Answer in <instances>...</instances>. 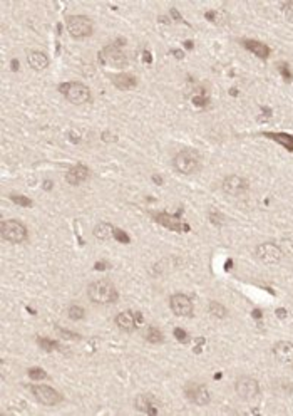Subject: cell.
I'll return each mask as SVG.
<instances>
[{
  "label": "cell",
  "instance_id": "6da1fadb",
  "mask_svg": "<svg viewBox=\"0 0 293 416\" xmlns=\"http://www.w3.org/2000/svg\"><path fill=\"white\" fill-rule=\"evenodd\" d=\"M87 297L91 302L99 304V305H107V304H114L119 299V292L114 287L111 280L107 279H101L91 282L87 287Z\"/></svg>",
  "mask_w": 293,
  "mask_h": 416
},
{
  "label": "cell",
  "instance_id": "7a4b0ae2",
  "mask_svg": "<svg viewBox=\"0 0 293 416\" xmlns=\"http://www.w3.org/2000/svg\"><path fill=\"white\" fill-rule=\"evenodd\" d=\"M59 91L65 99L76 106H82L91 101V89L84 82H62L59 86Z\"/></svg>",
  "mask_w": 293,
  "mask_h": 416
},
{
  "label": "cell",
  "instance_id": "3957f363",
  "mask_svg": "<svg viewBox=\"0 0 293 416\" xmlns=\"http://www.w3.org/2000/svg\"><path fill=\"white\" fill-rule=\"evenodd\" d=\"M65 26L74 39H86L94 32V22L87 15H69L65 19Z\"/></svg>",
  "mask_w": 293,
  "mask_h": 416
},
{
  "label": "cell",
  "instance_id": "277c9868",
  "mask_svg": "<svg viewBox=\"0 0 293 416\" xmlns=\"http://www.w3.org/2000/svg\"><path fill=\"white\" fill-rule=\"evenodd\" d=\"M0 235L10 244H22L29 238L27 227L19 220H4L0 224Z\"/></svg>",
  "mask_w": 293,
  "mask_h": 416
},
{
  "label": "cell",
  "instance_id": "5b68a950",
  "mask_svg": "<svg viewBox=\"0 0 293 416\" xmlns=\"http://www.w3.org/2000/svg\"><path fill=\"white\" fill-rule=\"evenodd\" d=\"M173 166L181 174H191L200 170V155L194 149H181L175 158H173Z\"/></svg>",
  "mask_w": 293,
  "mask_h": 416
},
{
  "label": "cell",
  "instance_id": "8992f818",
  "mask_svg": "<svg viewBox=\"0 0 293 416\" xmlns=\"http://www.w3.org/2000/svg\"><path fill=\"white\" fill-rule=\"evenodd\" d=\"M31 391L34 398L37 400L40 405L44 406H56L62 401V395L57 389H54L52 386L47 384H32Z\"/></svg>",
  "mask_w": 293,
  "mask_h": 416
},
{
  "label": "cell",
  "instance_id": "52a82bcc",
  "mask_svg": "<svg viewBox=\"0 0 293 416\" xmlns=\"http://www.w3.org/2000/svg\"><path fill=\"white\" fill-rule=\"evenodd\" d=\"M184 396L198 406H205L211 401V393H209L208 386L203 383H188L184 386Z\"/></svg>",
  "mask_w": 293,
  "mask_h": 416
},
{
  "label": "cell",
  "instance_id": "ba28073f",
  "mask_svg": "<svg viewBox=\"0 0 293 416\" xmlns=\"http://www.w3.org/2000/svg\"><path fill=\"white\" fill-rule=\"evenodd\" d=\"M255 255L260 262L266 264V265H275L282 260V250H280L278 245H275L272 242H263L260 245H256L255 249Z\"/></svg>",
  "mask_w": 293,
  "mask_h": 416
},
{
  "label": "cell",
  "instance_id": "9c48e42d",
  "mask_svg": "<svg viewBox=\"0 0 293 416\" xmlns=\"http://www.w3.org/2000/svg\"><path fill=\"white\" fill-rule=\"evenodd\" d=\"M235 391H236V395L241 398V400L251 401V400H255V398L260 395V384L253 378L243 376V378H238L236 379Z\"/></svg>",
  "mask_w": 293,
  "mask_h": 416
},
{
  "label": "cell",
  "instance_id": "30bf717a",
  "mask_svg": "<svg viewBox=\"0 0 293 416\" xmlns=\"http://www.w3.org/2000/svg\"><path fill=\"white\" fill-rule=\"evenodd\" d=\"M114 322L117 325V329H121L123 333H134L137 325L142 324V314L133 312V311H124V312H119L114 317Z\"/></svg>",
  "mask_w": 293,
  "mask_h": 416
},
{
  "label": "cell",
  "instance_id": "8fae6325",
  "mask_svg": "<svg viewBox=\"0 0 293 416\" xmlns=\"http://www.w3.org/2000/svg\"><path fill=\"white\" fill-rule=\"evenodd\" d=\"M99 59L103 64L112 65V68H124L128 64V57L126 54L119 49L117 46H107L99 54Z\"/></svg>",
  "mask_w": 293,
  "mask_h": 416
},
{
  "label": "cell",
  "instance_id": "7c38bea8",
  "mask_svg": "<svg viewBox=\"0 0 293 416\" xmlns=\"http://www.w3.org/2000/svg\"><path fill=\"white\" fill-rule=\"evenodd\" d=\"M169 307L173 314L178 317H191L193 316V300L186 294H175L169 299Z\"/></svg>",
  "mask_w": 293,
  "mask_h": 416
},
{
  "label": "cell",
  "instance_id": "4fadbf2b",
  "mask_svg": "<svg viewBox=\"0 0 293 416\" xmlns=\"http://www.w3.org/2000/svg\"><path fill=\"white\" fill-rule=\"evenodd\" d=\"M223 191L231 196H238L248 190V182L240 174H230L223 180Z\"/></svg>",
  "mask_w": 293,
  "mask_h": 416
},
{
  "label": "cell",
  "instance_id": "5bb4252c",
  "mask_svg": "<svg viewBox=\"0 0 293 416\" xmlns=\"http://www.w3.org/2000/svg\"><path fill=\"white\" fill-rule=\"evenodd\" d=\"M89 177H91L89 168L86 165H82V163H79V165L70 166L67 170V173H65V182L72 186H79L84 182H87Z\"/></svg>",
  "mask_w": 293,
  "mask_h": 416
},
{
  "label": "cell",
  "instance_id": "9a60e30c",
  "mask_svg": "<svg viewBox=\"0 0 293 416\" xmlns=\"http://www.w3.org/2000/svg\"><path fill=\"white\" fill-rule=\"evenodd\" d=\"M273 356L275 359L283 364L293 363V344L288 341H280L273 346Z\"/></svg>",
  "mask_w": 293,
  "mask_h": 416
},
{
  "label": "cell",
  "instance_id": "2e32d148",
  "mask_svg": "<svg viewBox=\"0 0 293 416\" xmlns=\"http://www.w3.org/2000/svg\"><path fill=\"white\" fill-rule=\"evenodd\" d=\"M134 406L137 411H142V413H146V414H151V416H156L159 411H158V408H156V401L153 400L151 396H148V395H139V396H136V400H134Z\"/></svg>",
  "mask_w": 293,
  "mask_h": 416
},
{
  "label": "cell",
  "instance_id": "e0dca14e",
  "mask_svg": "<svg viewBox=\"0 0 293 416\" xmlns=\"http://www.w3.org/2000/svg\"><path fill=\"white\" fill-rule=\"evenodd\" d=\"M27 64L31 65L34 71H44L49 65V57L42 51H31L27 54Z\"/></svg>",
  "mask_w": 293,
  "mask_h": 416
},
{
  "label": "cell",
  "instance_id": "ac0fdd59",
  "mask_svg": "<svg viewBox=\"0 0 293 416\" xmlns=\"http://www.w3.org/2000/svg\"><path fill=\"white\" fill-rule=\"evenodd\" d=\"M154 220L158 222V224H161L163 227H166L167 230H183V228H186L188 230V227H184L181 222H179L178 216H173V215H167V213H154Z\"/></svg>",
  "mask_w": 293,
  "mask_h": 416
},
{
  "label": "cell",
  "instance_id": "d6986e66",
  "mask_svg": "<svg viewBox=\"0 0 293 416\" xmlns=\"http://www.w3.org/2000/svg\"><path fill=\"white\" fill-rule=\"evenodd\" d=\"M111 81L117 89H121V91H129V89H134L136 84H137V79L134 76L124 74V72H123V74L111 76Z\"/></svg>",
  "mask_w": 293,
  "mask_h": 416
},
{
  "label": "cell",
  "instance_id": "ffe728a7",
  "mask_svg": "<svg viewBox=\"0 0 293 416\" xmlns=\"http://www.w3.org/2000/svg\"><path fill=\"white\" fill-rule=\"evenodd\" d=\"M94 237L101 242H106V240L114 237V227L109 222H101L94 227Z\"/></svg>",
  "mask_w": 293,
  "mask_h": 416
},
{
  "label": "cell",
  "instance_id": "44dd1931",
  "mask_svg": "<svg viewBox=\"0 0 293 416\" xmlns=\"http://www.w3.org/2000/svg\"><path fill=\"white\" fill-rule=\"evenodd\" d=\"M245 47H247L250 52H253L255 56H258L260 59H266L270 56V49L260 40H245Z\"/></svg>",
  "mask_w": 293,
  "mask_h": 416
},
{
  "label": "cell",
  "instance_id": "7402d4cb",
  "mask_svg": "<svg viewBox=\"0 0 293 416\" xmlns=\"http://www.w3.org/2000/svg\"><path fill=\"white\" fill-rule=\"evenodd\" d=\"M144 339L148 342H151V344H159V342L164 341V336H163V331L154 327V325H149L144 333Z\"/></svg>",
  "mask_w": 293,
  "mask_h": 416
},
{
  "label": "cell",
  "instance_id": "603a6c76",
  "mask_svg": "<svg viewBox=\"0 0 293 416\" xmlns=\"http://www.w3.org/2000/svg\"><path fill=\"white\" fill-rule=\"evenodd\" d=\"M67 316L69 319H72V321H82V319L86 317V311H84V307L79 304H70L67 309Z\"/></svg>",
  "mask_w": 293,
  "mask_h": 416
},
{
  "label": "cell",
  "instance_id": "cb8c5ba5",
  "mask_svg": "<svg viewBox=\"0 0 293 416\" xmlns=\"http://www.w3.org/2000/svg\"><path fill=\"white\" fill-rule=\"evenodd\" d=\"M208 311H209V314L216 319H223V317H226V314H228V312H226V307L219 302H209Z\"/></svg>",
  "mask_w": 293,
  "mask_h": 416
},
{
  "label": "cell",
  "instance_id": "d4e9b609",
  "mask_svg": "<svg viewBox=\"0 0 293 416\" xmlns=\"http://www.w3.org/2000/svg\"><path fill=\"white\" fill-rule=\"evenodd\" d=\"M37 344L40 346V349H44V351H47V353L56 351V349H59V342H57V341L49 339V337H44V336L37 337Z\"/></svg>",
  "mask_w": 293,
  "mask_h": 416
},
{
  "label": "cell",
  "instance_id": "484cf974",
  "mask_svg": "<svg viewBox=\"0 0 293 416\" xmlns=\"http://www.w3.org/2000/svg\"><path fill=\"white\" fill-rule=\"evenodd\" d=\"M268 136L273 138L275 141L282 143L285 148L293 149V138L291 136H288V135H275V133H268Z\"/></svg>",
  "mask_w": 293,
  "mask_h": 416
},
{
  "label": "cell",
  "instance_id": "4316f807",
  "mask_svg": "<svg viewBox=\"0 0 293 416\" xmlns=\"http://www.w3.org/2000/svg\"><path fill=\"white\" fill-rule=\"evenodd\" d=\"M27 375L32 381H44L47 378V373L42 369V367H31V369L27 371Z\"/></svg>",
  "mask_w": 293,
  "mask_h": 416
},
{
  "label": "cell",
  "instance_id": "83f0119b",
  "mask_svg": "<svg viewBox=\"0 0 293 416\" xmlns=\"http://www.w3.org/2000/svg\"><path fill=\"white\" fill-rule=\"evenodd\" d=\"M10 200L19 205V207H32V205H34L31 198L22 196V195H10Z\"/></svg>",
  "mask_w": 293,
  "mask_h": 416
},
{
  "label": "cell",
  "instance_id": "f1b7e54d",
  "mask_svg": "<svg viewBox=\"0 0 293 416\" xmlns=\"http://www.w3.org/2000/svg\"><path fill=\"white\" fill-rule=\"evenodd\" d=\"M175 337H176V341L181 342V344H186V342L189 341V334L184 329H181V327H176L175 329Z\"/></svg>",
  "mask_w": 293,
  "mask_h": 416
},
{
  "label": "cell",
  "instance_id": "f546056e",
  "mask_svg": "<svg viewBox=\"0 0 293 416\" xmlns=\"http://www.w3.org/2000/svg\"><path fill=\"white\" fill-rule=\"evenodd\" d=\"M114 238L119 240L121 244H129V242H131L129 235L126 233L124 230H121V228H114Z\"/></svg>",
  "mask_w": 293,
  "mask_h": 416
},
{
  "label": "cell",
  "instance_id": "4dcf8cb0",
  "mask_svg": "<svg viewBox=\"0 0 293 416\" xmlns=\"http://www.w3.org/2000/svg\"><path fill=\"white\" fill-rule=\"evenodd\" d=\"M282 10H283L286 19L293 20V0H290V2H283L282 4Z\"/></svg>",
  "mask_w": 293,
  "mask_h": 416
},
{
  "label": "cell",
  "instance_id": "1f68e13d",
  "mask_svg": "<svg viewBox=\"0 0 293 416\" xmlns=\"http://www.w3.org/2000/svg\"><path fill=\"white\" fill-rule=\"evenodd\" d=\"M57 331L62 334L64 339H72V341H79L81 339V334H77V333H70V331L62 329V327H57Z\"/></svg>",
  "mask_w": 293,
  "mask_h": 416
},
{
  "label": "cell",
  "instance_id": "d6a6232c",
  "mask_svg": "<svg viewBox=\"0 0 293 416\" xmlns=\"http://www.w3.org/2000/svg\"><path fill=\"white\" fill-rule=\"evenodd\" d=\"M209 220H211L213 224L218 225V227L225 224V216L221 215V213H218V212H211V213H209Z\"/></svg>",
  "mask_w": 293,
  "mask_h": 416
},
{
  "label": "cell",
  "instance_id": "836d02e7",
  "mask_svg": "<svg viewBox=\"0 0 293 416\" xmlns=\"http://www.w3.org/2000/svg\"><path fill=\"white\" fill-rule=\"evenodd\" d=\"M101 140L106 141V143H114V141H117V136H114V135H112V133H109V131H104V133H103V136H101Z\"/></svg>",
  "mask_w": 293,
  "mask_h": 416
},
{
  "label": "cell",
  "instance_id": "e575fe53",
  "mask_svg": "<svg viewBox=\"0 0 293 416\" xmlns=\"http://www.w3.org/2000/svg\"><path fill=\"white\" fill-rule=\"evenodd\" d=\"M107 267H109V264H104V262H97V264H95V269H97V270H106Z\"/></svg>",
  "mask_w": 293,
  "mask_h": 416
},
{
  "label": "cell",
  "instance_id": "d590c367",
  "mask_svg": "<svg viewBox=\"0 0 293 416\" xmlns=\"http://www.w3.org/2000/svg\"><path fill=\"white\" fill-rule=\"evenodd\" d=\"M277 317L285 319V317H286V311H285V309H278V311H277Z\"/></svg>",
  "mask_w": 293,
  "mask_h": 416
},
{
  "label": "cell",
  "instance_id": "8d00e7d4",
  "mask_svg": "<svg viewBox=\"0 0 293 416\" xmlns=\"http://www.w3.org/2000/svg\"><path fill=\"white\" fill-rule=\"evenodd\" d=\"M282 72H283V76L286 77V79H291V76H290V72H288V69L285 68V65H282Z\"/></svg>",
  "mask_w": 293,
  "mask_h": 416
},
{
  "label": "cell",
  "instance_id": "74e56055",
  "mask_svg": "<svg viewBox=\"0 0 293 416\" xmlns=\"http://www.w3.org/2000/svg\"><path fill=\"white\" fill-rule=\"evenodd\" d=\"M175 56L181 59V57H183V52H181V51H175Z\"/></svg>",
  "mask_w": 293,
  "mask_h": 416
},
{
  "label": "cell",
  "instance_id": "f35d334b",
  "mask_svg": "<svg viewBox=\"0 0 293 416\" xmlns=\"http://www.w3.org/2000/svg\"><path fill=\"white\" fill-rule=\"evenodd\" d=\"M51 185H52L51 182H45V183H44V186H45V190H51Z\"/></svg>",
  "mask_w": 293,
  "mask_h": 416
},
{
  "label": "cell",
  "instance_id": "ab89813d",
  "mask_svg": "<svg viewBox=\"0 0 293 416\" xmlns=\"http://www.w3.org/2000/svg\"><path fill=\"white\" fill-rule=\"evenodd\" d=\"M154 182H156V183H159V185H161V183H163V180H161V178H158V177H154Z\"/></svg>",
  "mask_w": 293,
  "mask_h": 416
}]
</instances>
